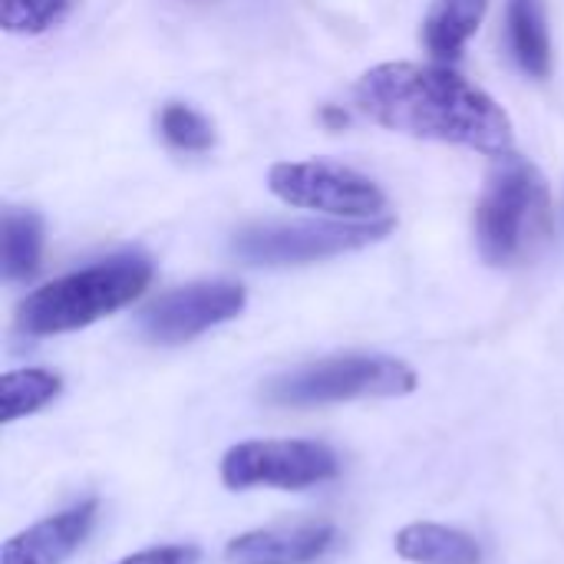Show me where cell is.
I'll use <instances>...</instances> for the list:
<instances>
[{
  "instance_id": "18",
  "label": "cell",
  "mask_w": 564,
  "mask_h": 564,
  "mask_svg": "<svg viewBox=\"0 0 564 564\" xmlns=\"http://www.w3.org/2000/svg\"><path fill=\"white\" fill-rule=\"evenodd\" d=\"M202 552L195 545H162V549H145L116 564H198Z\"/></svg>"
},
{
  "instance_id": "10",
  "label": "cell",
  "mask_w": 564,
  "mask_h": 564,
  "mask_svg": "<svg viewBox=\"0 0 564 564\" xmlns=\"http://www.w3.org/2000/svg\"><path fill=\"white\" fill-rule=\"evenodd\" d=\"M96 516H99V502L86 499L17 532L13 539H7L0 564H63L89 539Z\"/></svg>"
},
{
  "instance_id": "15",
  "label": "cell",
  "mask_w": 564,
  "mask_h": 564,
  "mask_svg": "<svg viewBox=\"0 0 564 564\" xmlns=\"http://www.w3.org/2000/svg\"><path fill=\"white\" fill-rule=\"evenodd\" d=\"M43 258V218L26 208L3 212V278L26 281Z\"/></svg>"
},
{
  "instance_id": "8",
  "label": "cell",
  "mask_w": 564,
  "mask_h": 564,
  "mask_svg": "<svg viewBox=\"0 0 564 564\" xmlns=\"http://www.w3.org/2000/svg\"><path fill=\"white\" fill-rule=\"evenodd\" d=\"M245 288L231 281H195L155 297L139 314V330L145 340L175 347L202 337L205 330L235 321L245 311Z\"/></svg>"
},
{
  "instance_id": "1",
  "label": "cell",
  "mask_w": 564,
  "mask_h": 564,
  "mask_svg": "<svg viewBox=\"0 0 564 564\" xmlns=\"http://www.w3.org/2000/svg\"><path fill=\"white\" fill-rule=\"evenodd\" d=\"M354 106L383 129L463 145L492 159L512 155L516 145L509 112L449 66L380 63L357 79Z\"/></svg>"
},
{
  "instance_id": "12",
  "label": "cell",
  "mask_w": 564,
  "mask_h": 564,
  "mask_svg": "<svg viewBox=\"0 0 564 564\" xmlns=\"http://www.w3.org/2000/svg\"><path fill=\"white\" fill-rule=\"evenodd\" d=\"M393 549L410 564H482V545L469 532L436 522H413L400 529Z\"/></svg>"
},
{
  "instance_id": "9",
  "label": "cell",
  "mask_w": 564,
  "mask_h": 564,
  "mask_svg": "<svg viewBox=\"0 0 564 564\" xmlns=\"http://www.w3.org/2000/svg\"><path fill=\"white\" fill-rule=\"evenodd\" d=\"M337 545V529L327 522L274 525L235 535L225 545L228 564H314Z\"/></svg>"
},
{
  "instance_id": "3",
  "label": "cell",
  "mask_w": 564,
  "mask_h": 564,
  "mask_svg": "<svg viewBox=\"0 0 564 564\" xmlns=\"http://www.w3.org/2000/svg\"><path fill=\"white\" fill-rule=\"evenodd\" d=\"M420 387L416 370L406 360L387 354H344L317 364H304L264 383L261 397L271 406L311 410L350 400H393L410 397Z\"/></svg>"
},
{
  "instance_id": "7",
  "label": "cell",
  "mask_w": 564,
  "mask_h": 564,
  "mask_svg": "<svg viewBox=\"0 0 564 564\" xmlns=\"http://www.w3.org/2000/svg\"><path fill=\"white\" fill-rule=\"evenodd\" d=\"M340 459L317 440H248L221 456V482L231 492L281 489L301 492L337 479Z\"/></svg>"
},
{
  "instance_id": "6",
  "label": "cell",
  "mask_w": 564,
  "mask_h": 564,
  "mask_svg": "<svg viewBox=\"0 0 564 564\" xmlns=\"http://www.w3.org/2000/svg\"><path fill=\"white\" fill-rule=\"evenodd\" d=\"M268 188L291 208L327 212L347 221H377L387 212V195L373 178L330 159L278 162L268 172Z\"/></svg>"
},
{
  "instance_id": "2",
  "label": "cell",
  "mask_w": 564,
  "mask_h": 564,
  "mask_svg": "<svg viewBox=\"0 0 564 564\" xmlns=\"http://www.w3.org/2000/svg\"><path fill=\"white\" fill-rule=\"evenodd\" d=\"M149 281L152 261L145 254H112L26 294L17 307V327L26 337H59L83 330L139 301Z\"/></svg>"
},
{
  "instance_id": "5",
  "label": "cell",
  "mask_w": 564,
  "mask_h": 564,
  "mask_svg": "<svg viewBox=\"0 0 564 564\" xmlns=\"http://www.w3.org/2000/svg\"><path fill=\"white\" fill-rule=\"evenodd\" d=\"M393 231L390 218L377 221H291V225H248L235 235V258L254 268H291L347 251H360Z\"/></svg>"
},
{
  "instance_id": "4",
  "label": "cell",
  "mask_w": 564,
  "mask_h": 564,
  "mask_svg": "<svg viewBox=\"0 0 564 564\" xmlns=\"http://www.w3.org/2000/svg\"><path fill=\"white\" fill-rule=\"evenodd\" d=\"M476 205V245L486 264L506 268L529 254L549 228V188L532 162L506 155Z\"/></svg>"
},
{
  "instance_id": "14",
  "label": "cell",
  "mask_w": 564,
  "mask_h": 564,
  "mask_svg": "<svg viewBox=\"0 0 564 564\" xmlns=\"http://www.w3.org/2000/svg\"><path fill=\"white\" fill-rule=\"evenodd\" d=\"M63 393V380L53 370L26 367L0 377V423L10 426L23 416L40 413Z\"/></svg>"
},
{
  "instance_id": "13",
  "label": "cell",
  "mask_w": 564,
  "mask_h": 564,
  "mask_svg": "<svg viewBox=\"0 0 564 564\" xmlns=\"http://www.w3.org/2000/svg\"><path fill=\"white\" fill-rule=\"evenodd\" d=\"M486 10H489V0H433V7L423 17L426 50L443 63L459 59L466 43L476 36Z\"/></svg>"
},
{
  "instance_id": "11",
  "label": "cell",
  "mask_w": 564,
  "mask_h": 564,
  "mask_svg": "<svg viewBox=\"0 0 564 564\" xmlns=\"http://www.w3.org/2000/svg\"><path fill=\"white\" fill-rule=\"evenodd\" d=\"M506 43L516 66L532 76L545 79L552 73V33L545 0H509L506 3Z\"/></svg>"
},
{
  "instance_id": "16",
  "label": "cell",
  "mask_w": 564,
  "mask_h": 564,
  "mask_svg": "<svg viewBox=\"0 0 564 564\" xmlns=\"http://www.w3.org/2000/svg\"><path fill=\"white\" fill-rule=\"evenodd\" d=\"M79 0H0V20L7 33L36 36L73 17Z\"/></svg>"
},
{
  "instance_id": "17",
  "label": "cell",
  "mask_w": 564,
  "mask_h": 564,
  "mask_svg": "<svg viewBox=\"0 0 564 564\" xmlns=\"http://www.w3.org/2000/svg\"><path fill=\"white\" fill-rule=\"evenodd\" d=\"M159 129L162 139L182 152H208L215 145V126L185 102H169L159 112Z\"/></svg>"
}]
</instances>
